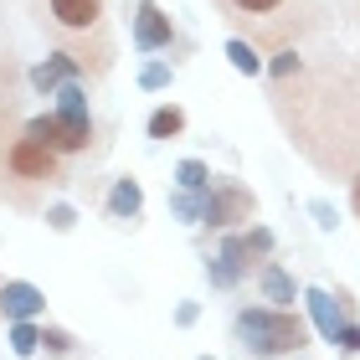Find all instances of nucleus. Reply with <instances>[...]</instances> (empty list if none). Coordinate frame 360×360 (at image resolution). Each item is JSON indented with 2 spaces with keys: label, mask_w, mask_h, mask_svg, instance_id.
<instances>
[{
  "label": "nucleus",
  "mask_w": 360,
  "mask_h": 360,
  "mask_svg": "<svg viewBox=\"0 0 360 360\" xmlns=\"http://www.w3.org/2000/svg\"><path fill=\"white\" fill-rule=\"evenodd\" d=\"M226 21L257 26V41H283L304 15H293V0H221Z\"/></svg>",
  "instance_id": "nucleus-2"
},
{
  "label": "nucleus",
  "mask_w": 360,
  "mask_h": 360,
  "mask_svg": "<svg viewBox=\"0 0 360 360\" xmlns=\"http://www.w3.org/2000/svg\"><path fill=\"white\" fill-rule=\"evenodd\" d=\"M72 221H77L72 206H46V226H52V232H72Z\"/></svg>",
  "instance_id": "nucleus-22"
},
{
  "label": "nucleus",
  "mask_w": 360,
  "mask_h": 360,
  "mask_svg": "<svg viewBox=\"0 0 360 360\" xmlns=\"http://www.w3.org/2000/svg\"><path fill=\"white\" fill-rule=\"evenodd\" d=\"M0 309H6V319H11V324L37 319L41 309H46V293H41L37 283H0Z\"/></svg>",
  "instance_id": "nucleus-8"
},
{
  "label": "nucleus",
  "mask_w": 360,
  "mask_h": 360,
  "mask_svg": "<svg viewBox=\"0 0 360 360\" xmlns=\"http://www.w3.org/2000/svg\"><path fill=\"white\" fill-rule=\"evenodd\" d=\"M314 217H319L324 232H330V226H335V206H330V201H314Z\"/></svg>",
  "instance_id": "nucleus-26"
},
{
  "label": "nucleus",
  "mask_w": 360,
  "mask_h": 360,
  "mask_svg": "<svg viewBox=\"0 0 360 360\" xmlns=\"http://www.w3.org/2000/svg\"><path fill=\"white\" fill-rule=\"evenodd\" d=\"M6 170L15 180H37V186H46V180H57V150H46V144H37L21 129V134L11 139V155H6Z\"/></svg>",
  "instance_id": "nucleus-4"
},
{
  "label": "nucleus",
  "mask_w": 360,
  "mask_h": 360,
  "mask_svg": "<svg viewBox=\"0 0 360 360\" xmlns=\"http://www.w3.org/2000/svg\"><path fill=\"white\" fill-rule=\"evenodd\" d=\"M139 206H144V191H139V180H113V191H108V211L119 221H134L139 217Z\"/></svg>",
  "instance_id": "nucleus-11"
},
{
  "label": "nucleus",
  "mask_w": 360,
  "mask_h": 360,
  "mask_svg": "<svg viewBox=\"0 0 360 360\" xmlns=\"http://www.w3.org/2000/svg\"><path fill=\"white\" fill-rule=\"evenodd\" d=\"M57 113H62V119H88V93H83L77 77L57 88Z\"/></svg>",
  "instance_id": "nucleus-13"
},
{
  "label": "nucleus",
  "mask_w": 360,
  "mask_h": 360,
  "mask_svg": "<svg viewBox=\"0 0 360 360\" xmlns=\"http://www.w3.org/2000/svg\"><path fill=\"white\" fill-rule=\"evenodd\" d=\"M237 330V345L257 355V360H273V355H293L309 345V330L293 309H242L232 319Z\"/></svg>",
  "instance_id": "nucleus-1"
},
{
  "label": "nucleus",
  "mask_w": 360,
  "mask_h": 360,
  "mask_svg": "<svg viewBox=\"0 0 360 360\" xmlns=\"http://www.w3.org/2000/svg\"><path fill=\"white\" fill-rule=\"evenodd\" d=\"M252 217H257V201L237 180H217L206 191V221L211 226H237V221H252Z\"/></svg>",
  "instance_id": "nucleus-5"
},
{
  "label": "nucleus",
  "mask_w": 360,
  "mask_h": 360,
  "mask_svg": "<svg viewBox=\"0 0 360 360\" xmlns=\"http://www.w3.org/2000/svg\"><path fill=\"white\" fill-rule=\"evenodd\" d=\"M11 350L21 355V360H31V355L41 350V330H37V324H31V319H21V324H11Z\"/></svg>",
  "instance_id": "nucleus-19"
},
{
  "label": "nucleus",
  "mask_w": 360,
  "mask_h": 360,
  "mask_svg": "<svg viewBox=\"0 0 360 360\" xmlns=\"http://www.w3.org/2000/svg\"><path fill=\"white\" fill-rule=\"evenodd\" d=\"M175 186L180 191H211V165L206 160H180L175 165Z\"/></svg>",
  "instance_id": "nucleus-16"
},
{
  "label": "nucleus",
  "mask_w": 360,
  "mask_h": 360,
  "mask_svg": "<svg viewBox=\"0 0 360 360\" xmlns=\"http://www.w3.org/2000/svg\"><path fill=\"white\" fill-rule=\"evenodd\" d=\"M268 72H273V77H293V72H299V52H278Z\"/></svg>",
  "instance_id": "nucleus-23"
},
{
  "label": "nucleus",
  "mask_w": 360,
  "mask_h": 360,
  "mask_svg": "<svg viewBox=\"0 0 360 360\" xmlns=\"http://www.w3.org/2000/svg\"><path fill=\"white\" fill-rule=\"evenodd\" d=\"M304 304H309V319H314V330H319V335L335 345V340H340V330L350 324V319H345V309H340V304H335L324 288H304Z\"/></svg>",
  "instance_id": "nucleus-9"
},
{
  "label": "nucleus",
  "mask_w": 360,
  "mask_h": 360,
  "mask_svg": "<svg viewBox=\"0 0 360 360\" xmlns=\"http://www.w3.org/2000/svg\"><path fill=\"white\" fill-rule=\"evenodd\" d=\"M52 21L62 31H103V0H52Z\"/></svg>",
  "instance_id": "nucleus-7"
},
{
  "label": "nucleus",
  "mask_w": 360,
  "mask_h": 360,
  "mask_svg": "<svg viewBox=\"0 0 360 360\" xmlns=\"http://www.w3.org/2000/svg\"><path fill=\"white\" fill-rule=\"evenodd\" d=\"M26 134L46 144V150H57V155H77V150H88L93 144V119H62V113H41V119H31L26 124Z\"/></svg>",
  "instance_id": "nucleus-3"
},
{
  "label": "nucleus",
  "mask_w": 360,
  "mask_h": 360,
  "mask_svg": "<svg viewBox=\"0 0 360 360\" xmlns=\"http://www.w3.org/2000/svg\"><path fill=\"white\" fill-rule=\"evenodd\" d=\"M170 211H175V217L180 221H206V191H175L170 195Z\"/></svg>",
  "instance_id": "nucleus-15"
},
{
  "label": "nucleus",
  "mask_w": 360,
  "mask_h": 360,
  "mask_svg": "<svg viewBox=\"0 0 360 360\" xmlns=\"http://www.w3.org/2000/svg\"><path fill=\"white\" fill-rule=\"evenodd\" d=\"M242 273H248V268H242V263H232L226 252H217V257L206 263V278H211V288H237V283H242Z\"/></svg>",
  "instance_id": "nucleus-17"
},
{
  "label": "nucleus",
  "mask_w": 360,
  "mask_h": 360,
  "mask_svg": "<svg viewBox=\"0 0 360 360\" xmlns=\"http://www.w3.org/2000/svg\"><path fill=\"white\" fill-rule=\"evenodd\" d=\"M335 345H340V350H350V355H360V324H345Z\"/></svg>",
  "instance_id": "nucleus-25"
},
{
  "label": "nucleus",
  "mask_w": 360,
  "mask_h": 360,
  "mask_svg": "<svg viewBox=\"0 0 360 360\" xmlns=\"http://www.w3.org/2000/svg\"><path fill=\"white\" fill-rule=\"evenodd\" d=\"M248 248H252L257 257H268V252H273V232H268V226H252V232H248Z\"/></svg>",
  "instance_id": "nucleus-24"
},
{
  "label": "nucleus",
  "mask_w": 360,
  "mask_h": 360,
  "mask_svg": "<svg viewBox=\"0 0 360 360\" xmlns=\"http://www.w3.org/2000/svg\"><path fill=\"white\" fill-rule=\"evenodd\" d=\"M263 293H268V304L278 309H293V299H299V283L278 268V263H263Z\"/></svg>",
  "instance_id": "nucleus-12"
},
{
  "label": "nucleus",
  "mask_w": 360,
  "mask_h": 360,
  "mask_svg": "<svg viewBox=\"0 0 360 360\" xmlns=\"http://www.w3.org/2000/svg\"><path fill=\"white\" fill-rule=\"evenodd\" d=\"M180 129H186V113H180L175 103H165V108L150 113V139H175Z\"/></svg>",
  "instance_id": "nucleus-18"
},
{
  "label": "nucleus",
  "mask_w": 360,
  "mask_h": 360,
  "mask_svg": "<svg viewBox=\"0 0 360 360\" xmlns=\"http://www.w3.org/2000/svg\"><path fill=\"white\" fill-rule=\"evenodd\" d=\"M350 201H355V217H360V175L350 180Z\"/></svg>",
  "instance_id": "nucleus-28"
},
{
  "label": "nucleus",
  "mask_w": 360,
  "mask_h": 360,
  "mask_svg": "<svg viewBox=\"0 0 360 360\" xmlns=\"http://www.w3.org/2000/svg\"><path fill=\"white\" fill-rule=\"evenodd\" d=\"M139 88H150V93H160V88H170V68H165V62H150V68L139 72Z\"/></svg>",
  "instance_id": "nucleus-20"
},
{
  "label": "nucleus",
  "mask_w": 360,
  "mask_h": 360,
  "mask_svg": "<svg viewBox=\"0 0 360 360\" xmlns=\"http://www.w3.org/2000/svg\"><path fill=\"white\" fill-rule=\"evenodd\" d=\"M226 57H232V68H237L242 77H257V72H263V57H257V46L242 41V37L226 41Z\"/></svg>",
  "instance_id": "nucleus-14"
},
{
  "label": "nucleus",
  "mask_w": 360,
  "mask_h": 360,
  "mask_svg": "<svg viewBox=\"0 0 360 360\" xmlns=\"http://www.w3.org/2000/svg\"><path fill=\"white\" fill-rule=\"evenodd\" d=\"M201 360H211V355H201Z\"/></svg>",
  "instance_id": "nucleus-29"
},
{
  "label": "nucleus",
  "mask_w": 360,
  "mask_h": 360,
  "mask_svg": "<svg viewBox=\"0 0 360 360\" xmlns=\"http://www.w3.org/2000/svg\"><path fill=\"white\" fill-rule=\"evenodd\" d=\"M41 350H46V355H68V350H72V335L46 324V330H41Z\"/></svg>",
  "instance_id": "nucleus-21"
},
{
  "label": "nucleus",
  "mask_w": 360,
  "mask_h": 360,
  "mask_svg": "<svg viewBox=\"0 0 360 360\" xmlns=\"http://www.w3.org/2000/svg\"><path fill=\"white\" fill-rule=\"evenodd\" d=\"M72 77H77V57L72 52H52L46 62L31 68V88H37V93H57L62 83H72Z\"/></svg>",
  "instance_id": "nucleus-10"
},
{
  "label": "nucleus",
  "mask_w": 360,
  "mask_h": 360,
  "mask_svg": "<svg viewBox=\"0 0 360 360\" xmlns=\"http://www.w3.org/2000/svg\"><path fill=\"white\" fill-rule=\"evenodd\" d=\"M195 314H201L195 304H180V309H175V324H195Z\"/></svg>",
  "instance_id": "nucleus-27"
},
{
  "label": "nucleus",
  "mask_w": 360,
  "mask_h": 360,
  "mask_svg": "<svg viewBox=\"0 0 360 360\" xmlns=\"http://www.w3.org/2000/svg\"><path fill=\"white\" fill-rule=\"evenodd\" d=\"M170 41H175V21L155 6V0H139L134 6V46L139 52H165Z\"/></svg>",
  "instance_id": "nucleus-6"
}]
</instances>
